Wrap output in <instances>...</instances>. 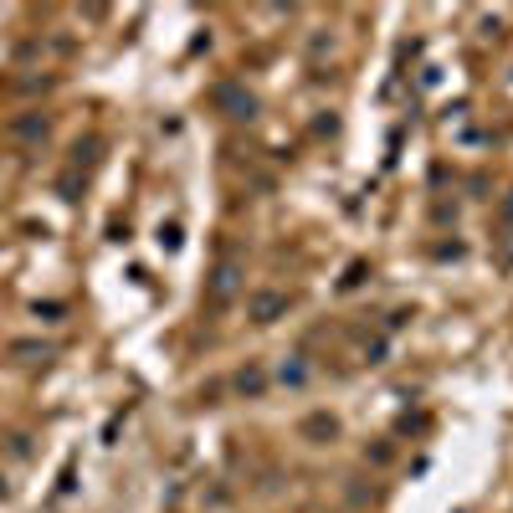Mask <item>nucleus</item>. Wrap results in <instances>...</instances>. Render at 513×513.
<instances>
[{
    "instance_id": "f257e3e1",
    "label": "nucleus",
    "mask_w": 513,
    "mask_h": 513,
    "mask_svg": "<svg viewBox=\"0 0 513 513\" xmlns=\"http://www.w3.org/2000/svg\"><path fill=\"white\" fill-rule=\"evenodd\" d=\"M283 308H287L283 293H257V298H252V319H257V324H272Z\"/></svg>"
},
{
    "instance_id": "20e7f679",
    "label": "nucleus",
    "mask_w": 513,
    "mask_h": 513,
    "mask_svg": "<svg viewBox=\"0 0 513 513\" xmlns=\"http://www.w3.org/2000/svg\"><path fill=\"white\" fill-rule=\"evenodd\" d=\"M262 385H267L262 369H242V375H236V390H242V395H262Z\"/></svg>"
},
{
    "instance_id": "39448f33",
    "label": "nucleus",
    "mask_w": 513,
    "mask_h": 513,
    "mask_svg": "<svg viewBox=\"0 0 513 513\" xmlns=\"http://www.w3.org/2000/svg\"><path fill=\"white\" fill-rule=\"evenodd\" d=\"M277 380H283V385H293V390H298V385H303V380H308V365H303V360H287V365L277 369Z\"/></svg>"
},
{
    "instance_id": "423d86ee",
    "label": "nucleus",
    "mask_w": 513,
    "mask_h": 513,
    "mask_svg": "<svg viewBox=\"0 0 513 513\" xmlns=\"http://www.w3.org/2000/svg\"><path fill=\"white\" fill-rule=\"evenodd\" d=\"M160 246H164V252H175V246H180V226H175V221L160 226Z\"/></svg>"
},
{
    "instance_id": "7ed1b4c3",
    "label": "nucleus",
    "mask_w": 513,
    "mask_h": 513,
    "mask_svg": "<svg viewBox=\"0 0 513 513\" xmlns=\"http://www.w3.org/2000/svg\"><path fill=\"white\" fill-rule=\"evenodd\" d=\"M303 436H313V442H328V436H339V421L319 410V416H308V421H303Z\"/></svg>"
},
{
    "instance_id": "f03ea898",
    "label": "nucleus",
    "mask_w": 513,
    "mask_h": 513,
    "mask_svg": "<svg viewBox=\"0 0 513 513\" xmlns=\"http://www.w3.org/2000/svg\"><path fill=\"white\" fill-rule=\"evenodd\" d=\"M236 277H242V272H236L231 262H221V267H216V283H211V293H216V303H226V298L236 293Z\"/></svg>"
}]
</instances>
